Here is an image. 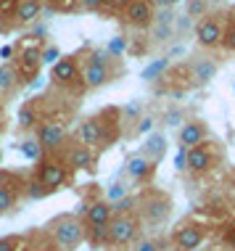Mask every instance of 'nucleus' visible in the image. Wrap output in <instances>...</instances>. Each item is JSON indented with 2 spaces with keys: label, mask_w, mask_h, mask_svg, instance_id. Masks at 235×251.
I'll return each mask as SVG.
<instances>
[{
  "label": "nucleus",
  "mask_w": 235,
  "mask_h": 251,
  "mask_svg": "<svg viewBox=\"0 0 235 251\" xmlns=\"http://www.w3.org/2000/svg\"><path fill=\"white\" fill-rule=\"evenodd\" d=\"M174 203L164 191H156V188H145L143 193L138 196V217H140V225H148V227H159L164 225L166 220L172 217Z\"/></svg>",
  "instance_id": "1"
},
{
  "label": "nucleus",
  "mask_w": 235,
  "mask_h": 251,
  "mask_svg": "<svg viewBox=\"0 0 235 251\" xmlns=\"http://www.w3.org/2000/svg\"><path fill=\"white\" fill-rule=\"evenodd\" d=\"M48 235L64 251H74L82 241H87V227L77 214H61L48 222Z\"/></svg>",
  "instance_id": "2"
},
{
  "label": "nucleus",
  "mask_w": 235,
  "mask_h": 251,
  "mask_svg": "<svg viewBox=\"0 0 235 251\" xmlns=\"http://www.w3.org/2000/svg\"><path fill=\"white\" fill-rule=\"evenodd\" d=\"M140 241V217L138 214H119L109 225V246L127 249Z\"/></svg>",
  "instance_id": "3"
},
{
  "label": "nucleus",
  "mask_w": 235,
  "mask_h": 251,
  "mask_svg": "<svg viewBox=\"0 0 235 251\" xmlns=\"http://www.w3.org/2000/svg\"><path fill=\"white\" fill-rule=\"evenodd\" d=\"M225 24H227V13H209L196 24V40L201 48H222L225 40Z\"/></svg>",
  "instance_id": "4"
},
{
  "label": "nucleus",
  "mask_w": 235,
  "mask_h": 251,
  "mask_svg": "<svg viewBox=\"0 0 235 251\" xmlns=\"http://www.w3.org/2000/svg\"><path fill=\"white\" fill-rule=\"evenodd\" d=\"M35 177L43 182V185H48V188H53V191H58V188L69 185L71 169L66 167L64 161H58V159H43V161L37 164V169H35Z\"/></svg>",
  "instance_id": "5"
},
{
  "label": "nucleus",
  "mask_w": 235,
  "mask_h": 251,
  "mask_svg": "<svg viewBox=\"0 0 235 251\" xmlns=\"http://www.w3.org/2000/svg\"><path fill=\"white\" fill-rule=\"evenodd\" d=\"M204 238H206V227L196 220H188L174 230L172 246H174V251H196L204 243Z\"/></svg>",
  "instance_id": "6"
},
{
  "label": "nucleus",
  "mask_w": 235,
  "mask_h": 251,
  "mask_svg": "<svg viewBox=\"0 0 235 251\" xmlns=\"http://www.w3.org/2000/svg\"><path fill=\"white\" fill-rule=\"evenodd\" d=\"M217 164H219V151L212 143L188 148V169H190L193 175H204V172H209V169H214Z\"/></svg>",
  "instance_id": "7"
},
{
  "label": "nucleus",
  "mask_w": 235,
  "mask_h": 251,
  "mask_svg": "<svg viewBox=\"0 0 235 251\" xmlns=\"http://www.w3.org/2000/svg\"><path fill=\"white\" fill-rule=\"evenodd\" d=\"M124 22L135 29H151L153 19H156V8L148 3V0H130L124 5Z\"/></svg>",
  "instance_id": "8"
},
{
  "label": "nucleus",
  "mask_w": 235,
  "mask_h": 251,
  "mask_svg": "<svg viewBox=\"0 0 235 251\" xmlns=\"http://www.w3.org/2000/svg\"><path fill=\"white\" fill-rule=\"evenodd\" d=\"M35 132H37V143L43 146L45 153L64 148L66 146V138H69V135H66V127L61 125V122H43Z\"/></svg>",
  "instance_id": "9"
},
{
  "label": "nucleus",
  "mask_w": 235,
  "mask_h": 251,
  "mask_svg": "<svg viewBox=\"0 0 235 251\" xmlns=\"http://www.w3.org/2000/svg\"><path fill=\"white\" fill-rule=\"evenodd\" d=\"M53 79H56L58 85L69 87V85H79L85 90L82 85V72H79V64H77V56H61L53 64Z\"/></svg>",
  "instance_id": "10"
},
{
  "label": "nucleus",
  "mask_w": 235,
  "mask_h": 251,
  "mask_svg": "<svg viewBox=\"0 0 235 251\" xmlns=\"http://www.w3.org/2000/svg\"><path fill=\"white\" fill-rule=\"evenodd\" d=\"M77 143H82L87 148H106V135H103V127H100L98 117H87L79 122L77 127Z\"/></svg>",
  "instance_id": "11"
},
{
  "label": "nucleus",
  "mask_w": 235,
  "mask_h": 251,
  "mask_svg": "<svg viewBox=\"0 0 235 251\" xmlns=\"http://www.w3.org/2000/svg\"><path fill=\"white\" fill-rule=\"evenodd\" d=\"M124 172H127V177L135 182H151V177L156 175V161L145 159L143 153H135L124 161Z\"/></svg>",
  "instance_id": "12"
},
{
  "label": "nucleus",
  "mask_w": 235,
  "mask_h": 251,
  "mask_svg": "<svg viewBox=\"0 0 235 251\" xmlns=\"http://www.w3.org/2000/svg\"><path fill=\"white\" fill-rule=\"evenodd\" d=\"M82 85H85V90H98V87H103V85H109L114 77H117V72H111V69H103V66H98V64H90V61H82Z\"/></svg>",
  "instance_id": "13"
},
{
  "label": "nucleus",
  "mask_w": 235,
  "mask_h": 251,
  "mask_svg": "<svg viewBox=\"0 0 235 251\" xmlns=\"http://www.w3.org/2000/svg\"><path fill=\"white\" fill-rule=\"evenodd\" d=\"M114 220V209L109 201H93L87 203V214H85V227L87 230H98V227H109Z\"/></svg>",
  "instance_id": "14"
},
{
  "label": "nucleus",
  "mask_w": 235,
  "mask_h": 251,
  "mask_svg": "<svg viewBox=\"0 0 235 251\" xmlns=\"http://www.w3.org/2000/svg\"><path fill=\"white\" fill-rule=\"evenodd\" d=\"M64 164L69 169H87V172H93V169H95V153H93V148H87L82 143H71L66 148Z\"/></svg>",
  "instance_id": "15"
},
{
  "label": "nucleus",
  "mask_w": 235,
  "mask_h": 251,
  "mask_svg": "<svg viewBox=\"0 0 235 251\" xmlns=\"http://www.w3.org/2000/svg\"><path fill=\"white\" fill-rule=\"evenodd\" d=\"M206 125L201 119H188L183 127H180V148H196L206 143Z\"/></svg>",
  "instance_id": "16"
},
{
  "label": "nucleus",
  "mask_w": 235,
  "mask_h": 251,
  "mask_svg": "<svg viewBox=\"0 0 235 251\" xmlns=\"http://www.w3.org/2000/svg\"><path fill=\"white\" fill-rule=\"evenodd\" d=\"M190 74H193V85L196 87H204L209 85L214 77L219 74V64L209 56H201V58H193L190 61Z\"/></svg>",
  "instance_id": "17"
},
{
  "label": "nucleus",
  "mask_w": 235,
  "mask_h": 251,
  "mask_svg": "<svg viewBox=\"0 0 235 251\" xmlns=\"http://www.w3.org/2000/svg\"><path fill=\"white\" fill-rule=\"evenodd\" d=\"M40 66H43V50H40V48H26V50L19 53V61H16L19 77L32 79L40 72Z\"/></svg>",
  "instance_id": "18"
},
{
  "label": "nucleus",
  "mask_w": 235,
  "mask_h": 251,
  "mask_svg": "<svg viewBox=\"0 0 235 251\" xmlns=\"http://www.w3.org/2000/svg\"><path fill=\"white\" fill-rule=\"evenodd\" d=\"M45 3L43 0H19L16 3V11H13V22L19 24H32L40 19V13H43Z\"/></svg>",
  "instance_id": "19"
},
{
  "label": "nucleus",
  "mask_w": 235,
  "mask_h": 251,
  "mask_svg": "<svg viewBox=\"0 0 235 251\" xmlns=\"http://www.w3.org/2000/svg\"><path fill=\"white\" fill-rule=\"evenodd\" d=\"M153 40L156 43H164V40L172 37L174 32V13L172 8H164V11H156V19H153Z\"/></svg>",
  "instance_id": "20"
},
{
  "label": "nucleus",
  "mask_w": 235,
  "mask_h": 251,
  "mask_svg": "<svg viewBox=\"0 0 235 251\" xmlns=\"http://www.w3.org/2000/svg\"><path fill=\"white\" fill-rule=\"evenodd\" d=\"M145 156V159H151V161H159L164 159V153H166V135L164 132H151L148 138H145V143H143V151H140Z\"/></svg>",
  "instance_id": "21"
},
{
  "label": "nucleus",
  "mask_w": 235,
  "mask_h": 251,
  "mask_svg": "<svg viewBox=\"0 0 235 251\" xmlns=\"http://www.w3.org/2000/svg\"><path fill=\"white\" fill-rule=\"evenodd\" d=\"M85 61H90V64H98V66H103V69H111V72H122V66H119V58L117 56H111L106 48H90L87 50V56Z\"/></svg>",
  "instance_id": "22"
},
{
  "label": "nucleus",
  "mask_w": 235,
  "mask_h": 251,
  "mask_svg": "<svg viewBox=\"0 0 235 251\" xmlns=\"http://www.w3.org/2000/svg\"><path fill=\"white\" fill-rule=\"evenodd\" d=\"M19 72H16V66H11L8 61L5 64H0V96H11L13 90H16V85H19Z\"/></svg>",
  "instance_id": "23"
},
{
  "label": "nucleus",
  "mask_w": 235,
  "mask_h": 251,
  "mask_svg": "<svg viewBox=\"0 0 235 251\" xmlns=\"http://www.w3.org/2000/svg\"><path fill=\"white\" fill-rule=\"evenodd\" d=\"M16 125L19 130H37L40 127V111L35 108V103H24L16 111Z\"/></svg>",
  "instance_id": "24"
},
{
  "label": "nucleus",
  "mask_w": 235,
  "mask_h": 251,
  "mask_svg": "<svg viewBox=\"0 0 235 251\" xmlns=\"http://www.w3.org/2000/svg\"><path fill=\"white\" fill-rule=\"evenodd\" d=\"M166 69H169V56H161L156 61H151V64L143 69V79L145 82H159V79H164Z\"/></svg>",
  "instance_id": "25"
},
{
  "label": "nucleus",
  "mask_w": 235,
  "mask_h": 251,
  "mask_svg": "<svg viewBox=\"0 0 235 251\" xmlns=\"http://www.w3.org/2000/svg\"><path fill=\"white\" fill-rule=\"evenodd\" d=\"M16 193H24V188H13V185L0 182V217L8 214L16 206Z\"/></svg>",
  "instance_id": "26"
},
{
  "label": "nucleus",
  "mask_w": 235,
  "mask_h": 251,
  "mask_svg": "<svg viewBox=\"0 0 235 251\" xmlns=\"http://www.w3.org/2000/svg\"><path fill=\"white\" fill-rule=\"evenodd\" d=\"M50 193H56L53 188H48V185H43L37 177H32V180H24V196L29 201H40V199H48Z\"/></svg>",
  "instance_id": "27"
},
{
  "label": "nucleus",
  "mask_w": 235,
  "mask_h": 251,
  "mask_svg": "<svg viewBox=\"0 0 235 251\" xmlns=\"http://www.w3.org/2000/svg\"><path fill=\"white\" fill-rule=\"evenodd\" d=\"M19 151H22L24 159H29V161H43L45 159V151H43V146L37 143V138H26L19 143Z\"/></svg>",
  "instance_id": "28"
},
{
  "label": "nucleus",
  "mask_w": 235,
  "mask_h": 251,
  "mask_svg": "<svg viewBox=\"0 0 235 251\" xmlns=\"http://www.w3.org/2000/svg\"><path fill=\"white\" fill-rule=\"evenodd\" d=\"M185 16H188V22H190V19L201 22L204 16H209V3H206V0H188Z\"/></svg>",
  "instance_id": "29"
},
{
  "label": "nucleus",
  "mask_w": 235,
  "mask_h": 251,
  "mask_svg": "<svg viewBox=\"0 0 235 251\" xmlns=\"http://www.w3.org/2000/svg\"><path fill=\"white\" fill-rule=\"evenodd\" d=\"M111 209H114V217H119V214H138V199H135V196H124V199L114 201Z\"/></svg>",
  "instance_id": "30"
},
{
  "label": "nucleus",
  "mask_w": 235,
  "mask_h": 251,
  "mask_svg": "<svg viewBox=\"0 0 235 251\" xmlns=\"http://www.w3.org/2000/svg\"><path fill=\"white\" fill-rule=\"evenodd\" d=\"M222 48L235 53V8L227 13V24H225V40H222Z\"/></svg>",
  "instance_id": "31"
},
{
  "label": "nucleus",
  "mask_w": 235,
  "mask_h": 251,
  "mask_svg": "<svg viewBox=\"0 0 235 251\" xmlns=\"http://www.w3.org/2000/svg\"><path fill=\"white\" fill-rule=\"evenodd\" d=\"M164 246H166V243L161 238H140L130 251H164Z\"/></svg>",
  "instance_id": "32"
},
{
  "label": "nucleus",
  "mask_w": 235,
  "mask_h": 251,
  "mask_svg": "<svg viewBox=\"0 0 235 251\" xmlns=\"http://www.w3.org/2000/svg\"><path fill=\"white\" fill-rule=\"evenodd\" d=\"M164 125H166V127H183V125H185V114H183V108H177V106L166 108V114H164Z\"/></svg>",
  "instance_id": "33"
},
{
  "label": "nucleus",
  "mask_w": 235,
  "mask_h": 251,
  "mask_svg": "<svg viewBox=\"0 0 235 251\" xmlns=\"http://www.w3.org/2000/svg\"><path fill=\"white\" fill-rule=\"evenodd\" d=\"M50 11H74L77 8V0H43Z\"/></svg>",
  "instance_id": "34"
},
{
  "label": "nucleus",
  "mask_w": 235,
  "mask_h": 251,
  "mask_svg": "<svg viewBox=\"0 0 235 251\" xmlns=\"http://www.w3.org/2000/svg\"><path fill=\"white\" fill-rule=\"evenodd\" d=\"M140 111H143V108H140V103H138V100H130V103H127L124 108H122V122L124 119H143V117H140Z\"/></svg>",
  "instance_id": "35"
},
{
  "label": "nucleus",
  "mask_w": 235,
  "mask_h": 251,
  "mask_svg": "<svg viewBox=\"0 0 235 251\" xmlns=\"http://www.w3.org/2000/svg\"><path fill=\"white\" fill-rule=\"evenodd\" d=\"M106 50L111 53V56H117V58H122V53L127 50V40L124 37H114L109 45H106Z\"/></svg>",
  "instance_id": "36"
},
{
  "label": "nucleus",
  "mask_w": 235,
  "mask_h": 251,
  "mask_svg": "<svg viewBox=\"0 0 235 251\" xmlns=\"http://www.w3.org/2000/svg\"><path fill=\"white\" fill-rule=\"evenodd\" d=\"M135 132H138V135H151V132H156V119H153V117H143V119L138 122Z\"/></svg>",
  "instance_id": "37"
},
{
  "label": "nucleus",
  "mask_w": 235,
  "mask_h": 251,
  "mask_svg": "<svg viewBox=\"0 0 235 251\" xmlns=\"http://www.w3.org/2000/svg\"><path fill=\"white\" fill-rule=\"evenodd\" d=\"M58 58H61V50H58L56 45H48V48H43V64L53 66V64H56Z\"/></svg>",
  "instance_id": "38"
},
{
  "label": "nucleus",
  "mask_w": 235,
  "mask_h": 251,
  "mask_svg": "<svg viewBox=\"0 0 235 251\" xmlns=\"http://www.w3.org/2000/svg\"><path fill=\"white\" fill-rule=\"evenodd\" d=\"M77 5L85 11H103L109 5V0H77Z\"/></svg>",
  "instance_id": "39"
},
{
  "label": "nucleus",
  "mask_w": 235,
  "mask_h": 251,
  "mask_svg": "<svg viewBox=\"0 0 235 251\" xmlns=\"http://www.w3.org/2000/svg\"><path fill=\"white\" fill-rule=\"evenodd\" d=\"M22 241L24 238H19V235H5V238H0V251H13Z\"/></svg>",
  "instance_id": "40"
},
{
  "label": "nucleus",
  "mask_w": 235,
  "mask_h": 251,
  "mask_svg": "<svg viewBox=\"0 0 235 251\" xmlns=\"http://www.w3.org/2000/svg\"><path fill=\"white\" fill-rule=\"evenodd\" d=\"M16 3L19 0H0V16L3 19H13V11H16Z\"/></svg>",
  "instance_id": "41"
},
{
  "label": "nucleus",
  "mask_w": 235,
  "mask_h": 251,
  "mask_svg": "<svg viewBox=\"0 0 235 251\" xmlns=\"http://www.w3.org/2000/svg\"><path fill=\"white\" fill-rule=\"evenodd\" d=\"M106 196H109L111 201L124 199V196H127V185H122V182H117V185H111V188H109V193H106Z\"/></svg>",
  "instance_id": "42"
},
{
  "label": "nucleus",
  "mask_w": 235,
  "mask_h": 251,
  "mask_svg": "<svg viewBox=\"0 0 235 251\" xmlns=\"http://www.w3.org/2000/svg\"><path fill=\"white\" fill-rule=\"evenodd\" d=\"M32 251H64L61 246H56V243H53V238L48 235V238H45L43 243H37V246H32Z\"/></svg>",
  "instance_id": "43"
},
{
  "label": "nucleus",
  "mask_w": 235,
  "mask_h": 251,
  "mask_svg": "<svg viewBox=\"0 0 235 251\" xmlns=\"http://www.w3.org/2000/svg\"><path fill=\"white\" fill-rule=\"evenodd\" d=\"M225 243L227 246H230V251H235V222H230V225H227V230H225Z\"/></svg>",
  "instance_id": "44"
},
{
  "label": "nucleus",
  "mask_w": 235,
  "mask_h": 251,
  "mask_svg": "<svg viewBox=\"0 0 235 251\" xmlns=\"http://www.w3.org/2000/svg\"><path fill=\"white\" fill-rule=\"evenodd\" d=\"M148 3L153 5V8H159V11H164V8H174V5L180 3V0H148Z\"/></svg>",
  "instance_id": "45"
},
{
  "label": "nucleus",
  "mask_w": 235,
  "mask_h": 251,
  "mask_svg": "<svg viewBox=\"0 0 235 251\" xmlns=\"http://www.w3.org/2000/svg\"><path fill=\"white\" fill-rule=\"evenodd\" d=\"M174 164H177V169L183 172V169H188V148H180L177 159H174Z\"/></svg>",
  "instance_id": "46"
},
{
  "label": "nucleus",
  "mask_w": 235,
  "mask_h": 251,
  "mask_svg": "<svg viewBox=\"0 0 235 251\" xmlns=\"http://www.w3.org/2000/svg\"><path fill=\"white\" fill-rule=\"evenodd\" d=\"M209 3V8H222V5H227L230 0H206Z\"/></svg>",
  "instance_id": "47"
},
{
  "label": "nucleus",
  "mask_w": 235,
  "mask_h": 251,
  "mask_svg": "<svg viewBox=\"0 0 235 251\" xmlns=\"http://www.w3.org/2000/svg\"><path fill=\"white\" fill-rule=\"evenodd\" d=\"M127 3H130V0H109V5H114V8H122V11H124Z\"/></svg>",
  "instance_id": "48"
},
{
  "label": "nucleus",
  "mask_w": 235,
  "mask_h": 251,
  "mask_svg": "<svg viewBox=\"0 0 235 251\" xmlns=\"http://www.w3.org/2000/svg\"><path fill=\"white\" fill-rule=\"evenodd\" d=\"M11 53H13V48H11V45H5V48L0 50V56H3V58H11Z\"/></svg>",
  "instance_id": "49"
},
{
  "label": "nucleus",
  "mask_w": 235,
  "mask_h": 251,
  "mask_svg": "<svg viewBox=\"0 0 235 251\" xmlns=\"http://www.w3.org/2000/svg\"><path fill=\"white\" fill-rule=\"evenodd\" d=\"M13 251H29V246H26V243L22 241V243H19V246H16V249H13Z\"/></svg>",
  "instance_id": "50"
},
{
  "label": "nucleus",
  "mask_w": 235,
  "mask_h": 251,
  "mask_svg": "<svg viewBox=\"0 0 235 251\" xmlns=\"http://www.w3.org/2000/svg\"><path fill=\"white\" fill-rule=\"evenodd\" d=\"M233 191H235V172H233Z\"/></svg>",
  "instance_id": "51"
},
{
  "label": "nucleus",
  "mask_w": 235,
  "mask_h": 251,
  "mask_svg": "<svg viewBox=\"0 0 235 251\" xmlns=\"http://www.w3.org/2000/svg\"><path fill=\"white\" fill-rule=\"evenodd\" d=\"M204 251H222V249H204Z\"/></svg>",
  "instance_id": "52"
},
{
  "label": "nucleus",
  "mask_w": 235,
  "mask_h": 251,
  "mask_svg": "<svg viewBox=\"0 0 235 251\" xmlns=\"http://www.w3.org/2000/svg\"><path fill=\"white\" fill-rule=\"evenodd\" d=\"M0 161H3V153H0Z\"/></svg>",
  "instance_id": "53"
}]
</instances>
